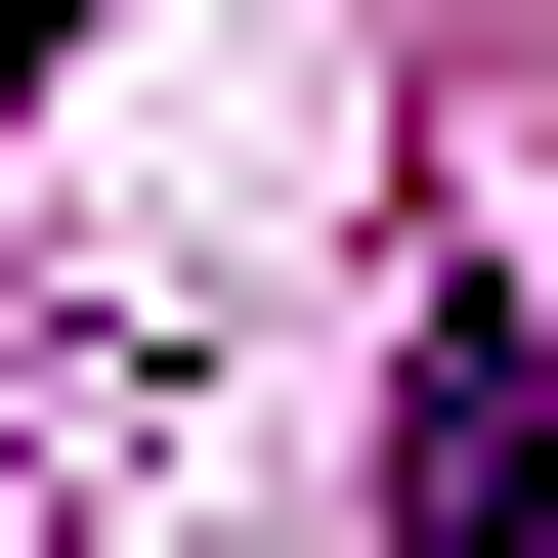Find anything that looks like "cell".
Listing matches in <instances>:
<instances>
[{"label":"cell","mask_w":558,"mask_h":558,"mask_svg":"<svg viewBox=\"0 0 558 558\" xmlns=\"http://www.w3.org/2000/svg\"><path fill=\"white\" fill-rule=\"evenodd\" d=\"M387 558H558V301L515 258H429V344H387Z\"/></svg>","instance_id":"6da1fadb"}]
</instances>
